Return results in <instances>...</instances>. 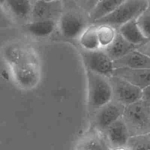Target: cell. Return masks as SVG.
Listing matches in <instances>:
<instances>
[{
    "instance_id": "8",
    "label": "cell",
    "mask_w": 150,
    "mask_h": 150,
    "mask_svg": "<svg viewBox=\"0 0 150 150\" xmlns=\"http://www.w3.org/2000/svg\"><path fill=\"white\" fill-rule=\"evenodd\" d=\"M34 2L32 0H6L1 5V13L19 26L30 21Z\"/></svg>"
},
{
    "instance_id": "12",
    "label": "cell",
    "mask_w": 150,
    "mask_h": 150,
    "mask_svg": "<svg viewBox=\"0 0 150 150\" xmlns=\"http://www.w3.org/2000/svg\"><path fill=\"white\" fill-rule=\"evenodd\" d=\"M112 75L122 77L142 90L150 85V68L118 67L114 69Z\"/></svg>"
},
{
    "instance_id": "21",
    "label": "cell",
    "mask_w": 150,
    "mask_h": 150,
    "mask_svg": "<svg viewBox=\"0 0 150 150\" xmlns=\"http://www.w3.org/2000/svg\"><path fill=\"white\" fill-rule=\"evenodd\" d=\"M127 149H150V133L130 136Z\"/></svg>"
},
{
    "instance_id": "28",
    "label": "cell",
    "mask_w": 150,
    "mask_h": 150,
    "mask_svg": "<svg viewBox=\"0 0 150 150\" xmlns=\"http://www.w3.org/2000/svg\"><path fill=\"white\" fill-rule=\"evenodd\" d=\"M147 1H148V3H149V5H150V0H147Z\"/></svg>"
},
{
    "instance_id": "23",
    "label": "cell",
    "mask_w": 150,
    "mask_h": 150,
    "mask_svg": "<svg viewBox=\"0 0 150 150\" xmlns=\"http://www.w3.org/2000/svg\"><path fill=\"white\" fill-rule=\"evenodd\" d=\"M74 2L86 11L87 13H89L93 10L95 7L99 0H73Z\"/></svg>"
},
{
    "instance_id": "22",
    "label": "cell",
    "mask_w": 150,
    "mask_h": 150,
    "mask_svg": "<svg viewBox=\"0 0 150 150\" xmlns=\"http://www.w3.org/2000/svg\"><path fill=\"white\" fill-rule=\"evenodd\" d=\"M136 21L145 38L150 39V5L137 17Z\"/></svg>"
},
{
    "instance_id": "16",
    "label": "cell",
    "mask_w": 150,
    "mask_h": 150,
    "mask_svg": "<svg viewBox=\"0 0 150 150\" xmlns=\"http://www.w3.org/2000/svg\"><path fill=\"white\" fill-rule=\"evenodd\" d=\"M138 47L125 39L117 30L113 42L103 49L114 61L118 59Z\"/></svg>"
},
{
    "instance_id": "26",
    "label": "cell",
    "mask_w": 150,
    "mask_h": 150,
    "mask_svg": "<svg viewBox=\"0 0 150 150\" xmlns=\"http://www.w3.org/2000/svg\"><path fill=\"white\" fill-rule=\"evenodd\" d=\"M61 1H62L64 4L65 3H67V2H71V1H73V0H60Z\"/></svg>"
},
{
    "instance_id": "9",
    "label": "cell",
    "mask_w": 150,
    "mask_h": 150,
    "mask_svg": "<svg viewBox=\"0 0 150 150\" xmlns=\"http://www.w3.org/2000/svg\"><path fill=\"white\" fill-rule=\"evenodd\" d=\"M125 105L111 100L99 108L91 117L93 127L102 134L114 122L121 118Z\"/></svg>"
},
{
    "instance_id": "5",
    "label": "cell",
    "mask_w": 150,
    "mask_h": 150,
    "mask_svg": "<svg viewBox=\"0 0 150 150\" xmlns=\"http://www.w3.org/2000/svg\"><path fill=\"white\" fill-rule=\"evenodd\" d=\"M148 5L147 0H125L112 12L92 24L108 25L117 30L124 23L137 19Z\"/></svg>"
},
{
    "instance_id": "17",
    "label": "cell",
    "mask_w": 150,
    "mask_h": 150,
    "mask_svg": "<svg viewBox=\"0 0 150 150\" xmlns=\"http://www.w3.org/2000/svg\"><path fill=\"white\" fill-rule=\"evenodd\" d=\"M117 30L128 42L138 47L148 40L139 28L136 19L124 23Z\"/></svg>"
},
{
    "instance_id": "25",
    "label": "cell",
    "mask_w": 150,
    "mask_h": 150,
    "mask_svg": "<svg viewBox=\"0 0 150 150\" xmlns=\"http://www.w3.org/2000/svg\"><path fill=\"white\" fill-rule=\"evenodd\" d=\"M142 100L147 103H150V85L142 89Z\"/></svg>"
},
{
    "instance_id": "14",
    "label": "cell",
    "mask_w": 150,
    "mask_h": 150,
    "mask_svg": "<svg viewBox=\"0 0 150 150\" xmlns=\"http://www.w3.org/2000/svg\"><path fill=\"white\" fill-rule=\"evenodd\" d=\"M114 67L131 69L150 68V57L137 49L113 61Z\"/></svg>"
},
{
    "instance_id": "7",
    "label": "cell",
    "mask_w": 150,
    "mask_h": 150,
    "mask_svg": "<svg viewBox=\"0 0 150 150\" xmlns=\"http://www.w3.org/2000/svg\"><path fill=\"white\" fill-rule=\"evenodd\" d=\"M112 90V99L125 105L142 99V90L129 81L116 76L109 77Z\"/></svg>"
},
{
    "instance_id": "11",
    "label": "cell",
    "mask_w": 150,
    "mask_h": 150,
    "mask_svg": "<svg viewBox=\"0 0 150 150\" xmlns=\"http://www.w3.org/2000/svg\"><path fill=\"white\" fill-rule=\"evenodd\" d=\"M103 134L110 149H126L130 134L122 117L111 124Z\"/></svg>"
},
{
    "instance_id": "10",
    "label": "cell",
    "mask_w": 150,
    "mask_h": 150,
    "mask_svg": "<svg viewBox=\"0 0 150 150\" xmlns=\"http://www.w3.org/2000/svg\"><path fill=\"white\" fill-rule=\"evenodd\" d=\"M64 9V3L60 0H36L34 2L30 21H58Z\"/></svg>"
},
{
    "instance_id": "20",
    "label": "cell",
    "mask_w": 150,
    "mask_h": 150,
    "mask_svg": "<svg viewBox=\"0 0 150 150\" xmlns=\"http://www.w3.org/2000/svg\"><path fill=\"white\" fill-rule=\"evenodd\" d=\"M97 35L101 48H105L110 45L115 38L117 30L108 25H97Z\"/></svg>"
},
{
    "instance_id": "29",
    "label": "cell",
    "mask_w": 150,
    "mask_h": 150,
    "mask_svg": "<svg viewBox=\"0 0 150 150\" xmlns=\"http://www.w3.org/2000/svg\"><path fill=\"white\" fill-rule=\"evenodd\" d=\"M32 1H33V2H35V1H36V0H32Z\"/></svg>"
},
{
    "instance_id": "3",
    "label": "cell",
    "mask_w": 150,
    "mask_h": 150,
    "mask_svg": "<svg viewBox=\"0 0 150 150\" xmlns=\"http://www.w3.org/2000/svg\"><path fill=\"white\" fill-rule=\"evenodd\" d=\"M87 81V108L91 117L112 99V90L109 78L86 70Z\"/></svg>"
},
{
    "instance_id": "18",
    "label": "cell",
    "mask_w": 150,
    "mask_h": 150,
    "mask_svg": "<svg viewBox=\"0 0 150 150\" xmlns=\"http://www.w3.org/2000/svg\"><path fill=\"white\" fill-rule=\"evenodd\" d=\"M125 0H99L95 7L89 13L91 23L114 11Z\"/></svg>"
},
{
    "instance_id": "2",
    "label": "cell",
    "mask_w": 150,
    "mask_h": 150,
    "mask_svg": "<svg viewBox=\"0 0 150 150\" xmlns=\"http://www.w3.org/2000/svg\"><path fill=\"white\" fill-rule=\"evenodd\" d=\"M91 24L89 14L74 1L64 4L63 11L57 21V30L67 39H79Z\"/></svg>"
},
{
    "instance_id": "24",
    "label": "cell",
    "mask_w": 150,
    "mask_h": 150,
    "mask_svg": "<svg viewBox=\"0 0 150 150\" xmlns=\"http://www.w3.org/2000/svg\"><path fill=\"white\" fill-rule=\"evenodd\" d=\"M137 49L150 57V39L144 44L140 45Z\"/></svg>"
},
{
    "instance_id": "1",
    "label": "cell",
    "mask_w": 150,
    "mask_h": 150,
    "mask_svg": "<svg viewBox=\"0 0 150 150\" xmlns=\"http://www.w3.org/2000/svg\"><path fill=\"white\" fill-rule=\"evenodd\" d=\"M15 46L8 49L5 57L9 62L14 80L23 89H30L37 85L40 73L34 54L28 49Z\"/></svg>"
},
{
    "instance_id": "6",
    "label": "cell",
    "mask_w": 150,
    "mask_h": 150,
    "mask_svg": "<svg viewBox=\"0 0 150 150\" xmlns=\"http://www.w3.org/2000/svg\"><path fill=\"white\" fill-rule=\"evenodd\" d=\"M80 55L86 70H90L107 77L113 74V60L103 48L94 50L82 49Z\"/></svg>"
},
{
    "instance_id": "30",
    "label": "cell",
    "mask_w": 150,
    "mask_h": 150,
    "mask_svg": "<svg viewBox=\"0 0 150 150\" xmlns=\"http://www.w3.org/2000/svg\"><path fill=\"white\" fill-rule=\"evenodd\" d=\"M148 104H149V105L150 106V103H148Z\"/></svg>"
},
{
    "instance_id": "27",
    "label": "cell",
    "mask_w": 150,
    "mask_h": 150,
    "mask_svg": "<svg viewBox=\"0 0 150 150\" xmlns=\"http://www.w3.org/2000/svg\"><path fill=\"white\" fill-rule=\"evenodd\" d=\"M5 1H6V0H0V5H1L2 4H3L5 2Z\"/></svg>"
},
{
    "instance_id": "31",
    "label": "cell",
    "mask_w": 150,
    "mask_h": 150,
    "mask_svg": "<svg viewBox=\"0 0 150 150\" xmlns=\"http://www.w3.org/2000/svg\"><path fill=\"white\" fill-rule=\"evenodd\" d=\"M47 1H50V0H47Z\"/></svg>"
},
{
    "instance_id": "15",
    "label": "cell",
    "mask_w": 150,
    "mask_h": 150,
    "mask_svg": "<svg viewBox=\"0 0 150 150\" xmlns=\"http://www.w3.org/2000/svg\"><path fill=\"white\" fill-rule=\"evenodd\" d=\"M76 146V149H110L104 135L94 128L87 132L80 139Z\"/></svg>"
},
{
    "instance_id": "19",
    "label": "cell",
    "mask_w": 150,
    "mask_h": 150,
    "mask_svg": "<svg viewBox=\"0 0 150 150\" xmlns=\"http://www.w3.org/2000/svg\"><path fill=\"white\" fill-rule=\"evenodd\" d=\"M97 25L91 24L79 38V42L82 49L94 50L101 48L97 35Z\"/></svg>"
},
{
    "instance_id": "4",
    "label": "cell",
    "mask_w": 150,
    "mask_h": 150,
    "mask_svg": "<svg viewBox=\"0 0 150 150\" xmlns=\"http://www.w3.org/2000/svg\"><path fill=\"white\" fill-rule=\"evenodd\" d=\"M122 118L130 136L150 133V106L144 100L125 105Z\"/></svg>"
},
{
    "instance_id": "13",
    "label": "cell",
    "mask_w": 150,
    "mask_h": 150,
    "mask_svg": "<svg viewBox=\"0 0 150 150\" xmlns=\"http://www.w3.org/2000/svg\"><path fill=\"white\" fill-rule=\"evenodd\" d=\"M57 21L45 20L29 22L20 26L22 29L28 35L36 38L49 37L57 28Z\"/></svg>"
}]
</instances>
